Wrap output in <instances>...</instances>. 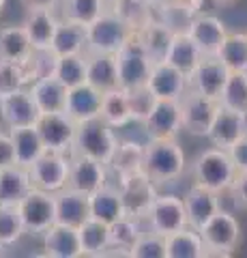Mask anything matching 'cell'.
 I'll use <instances>...</instances> for the list:
<instances>
[{"label":"cell","mask_w":247,"mask_h":258,"mask_svg":"<svg viewBox=\"0 0 247 258\" xmlns=\"http://www.w3.org/2000/svg\"><path fill=\"white\" fill-rule=\"evenodd\" d=\"M142 170L155 185H166L179 181L185 172V151L177 138L148 140L144 147V164Z\"/></svg>","instance_id":"obj_1"},{"label":"cell","mask_w":247,"mask_h":258,"mask_svg":"<svg viewBox=\"0 0 247 258\" xmlns=\"http://www.w3.org/2000/svg\"><path fill=\"white\" fill-rule=\"evenodd\" d=\"M191 174H194L196 185H202L206 189L221 194L230 189V185H232L236 176V168L232 164V159H230L228 151L213 147V149H204L194 159Z\"/></svg>","instance_id":"obj_2"},{"label":"cell","mask_w":247,"mask_h":258,"mask_svg":"<svg viewBox=\"0 0 247 258\" xmlns=\"http://www.w3.org/2000/svg\"><path fill=\"white\" fill-rule=\"evenodd\" d=\"M118 138L114 134V127H110L103 118H91L84 123H77L75 127V138L71 151L77 155H86L101 161V164H110L114 151H116Z\"/></svg>","instance_id":"obj_3"},{"label":"cell","mask_w":247,"mask_h":258,"mask_svg":"<svg viewBox=\"0 0 247 258\" xmlns=\"http://www.w3.org/2000/svg\"><path fill=\"white\" fill-rule=\"evenodd\" d=\"M133 28L112 9L103 11L95 22L86 26V52L116 54L129 41Z\"/></svg>","instance_id":"obj_4"},{"label":"cell","mask_w":247,"mask_h":258,"mask_svg":"<svg viewBox=\"0 0 247 258\" xmlns=\"http://www.w3.org/2000/svg\"><path fill=\"white\" fill-rule=\"evenodd\" d=\"M116 64H118V86L125 88V91H131V88L144 86L148 82L155 60L148 56L140 37L133 32L129 41L116 52Z\"/></svg>","instance_id":"obj_5"},{"label":"cell","mask_w":247,"mask_h":258,"mask_svg":"<svg viewBox=\"0 0 247 258\" xmlns=\"http://www.w3.org/2000/svg\"><path fill=\"white\" fill-rule=\"evenodd\" d=\"M198 232L204 241L206 256H230L241 243V224L232 213L224 211V209H219L202 228H198Z\"/></svg>","instance_id":"obj_6"},{"label":"cell","mask_w":247,"mask_h":258,"mask_svg":"<svg viewBox=\"0 0 247 258\" xmlns=\"http://www.w3.org/2000/svg\"><path fill=\"white\" fill-rule=\"evenodd\" d=\"M144 220L148 224V230L157 232L161 237H168L172 232L189 226L185 203H183V198L174 196V194H157L148 207Z\"/></svg>","instance_id":"obj_7"},{"label":"cell","mask_w":247,"mask_h":258,"mask_svg":"<svg viewBox=\"0 0 247 258\" xmlns=\"http://www.w3.org/2000/svg\"><path fill=\"white\" fill-rule=\"evenodd\" d=\"M18 209H20L26 232H30V235H43L56 222V194L33 187L18 203Z\"/></svg>","instance_id":"obj_8"},{"label":"cell","mask_w":247,"mask_h":258,"mask_svg":"<svg viewBox=\"0 0 247 258\" xmlns=\"http://www.w3.org/2000/svg\"><path fill=\"white\" fill-rule=\"evenodd\" d=\"M69 161L71 157H67V153L43 151L41 157L28 168L33 187L50 194H58L60 189H65L69 181Z\"/></svg>","instance_id":"obj_9"},{"label":"cell","mask_w":247,"mask_h":258,"mask_svg":"<svg viewBox=\"0 0 247 258\" xmlns=\"http://www.w3.org/2000/svg\"><path fill=\"white\" fill-rule=\"evenodd\" d=\"M179 103H181L183 129L191 136H206L209 134L213 118L219 110V101L187 88L185 95L179 99Z\"/></svg>","instance_id":"obj_10"},{"label":"cell","mask_w":247,"mask_h":258,"mask_svg":"<svg viewBox=\"0 0 247 258\" xmlns=\"http://www.w3.org/2000/svg\"><path fill=\"white\" fill-rule=\"evenodd\" d=\"M35 127H37L39 136H41L45 151L67 153V151H71V147H73L77 123H75V120H71L65 112L39 114Z\"/></svg>","instance_id":"obj_11"},{"label":"cell","mask_w":247,"mask_h":258,"mask_svg":"<svg viewBox=\"0 0 247 258\" xmlns=\"http://www.w3.org/2000/svg\"><path fill=\"white\" fill-rule=\"evenodd\" d=\"M118 189H121V196L125 203V213L142 222L150 203H153V198L157 196V185L148 179V174L144 170H140L121 179V187Z\"/></svg>","instance_id":"obj_12"},{"label":"cell","mask_w":247,"mask_h":258,"mask_svg":"<svg viewBox=\"0 0 247 258\" xmlns=\"http://www.w3.org/2000/svg\"><path fill=\"white\" fill-rule=\"evenodd\" d=\"M142 127L150 140H168L177 138L183 129L181 103L172 99H157L150 114L142 120Z\"/></svg>","instance_id":"obj_13"},{"label":"cell","mask_w":247,"mask_h":258,"mask_svg":"<svg viewBox=\"0 0 247 258\" xmlns=\"http://www.w3.org/2000/svg\"><path fill=\"white\" fill-rule=\"evenodd\" d=\"M228 74L230 71L219 60V56H202L200 62L194 67V71L187 76V86L191 91L219 101L221 88L226 84Z\"/></svg>","instance_id":"obj_14"},{"label":"cell","mask_w":247,"mask_h":258,"mask_svg":"<svg viewBox=\"0 0 247 258\" xmlns=\"http://www.w3.org/2000/svg\"><path fill=\"white\" fill-rule=\"evenodd\" d=\"M185 30H187V35L194 39V43L198 45V50L202 52V56H217L219 47L228 35L226 24L211 13H196L194 18L187 22Z\"/></svg>","instance_id":"obj_15"},{"label":"cell","mask_w":247,"mask_h":258,"mask_svg":"<svg viewBox=\"0 0 247 258\" xmlns=\"http://www.w3.org/2000/svg\"><path fill=\"white\" fill-rule=\"evenodd\" d=\"M108 183V166L101 161L86 157V155H75L69 161V181L67 187L77 189L82 194H95Z\"/></svg>","instance_id":"obj_16"},{"label":"cell","mask_w":247,"mask_h":258,"mask_svg":"<svg viewBox=\"0 0 247 258\" xmlns=\"http://www.w3.org/2000/svg\"><path fill=\"white\" fill-rule=\"evenodd\" d=\"M39 114L41 112H39L28 88H22V91L0 97V118H3L7 129L35 125Z\"/></svg>","instance_id":"obj_17"},{"label":"cell","mask_w":247,"mask_h":258,"mask_svg":"<svg viewBox=\"0 0 247 258\" xmlns=\"http://www.w3.org/2000/svg\"><path fill=\"white\" fill-rule=\"evenodd\" d=\"M146 86L157 99H172V101H179L189 88L187 76L166 60H159L153 64Z\"/></svg>","instance_id":"obj_18"},{"label":"cell","mask_w":247,"mask_h":258,"mask_svg":"<svg viewBox=\"0 0 247 258\" xmlns=\"http://www.w3.org/2000/svg\"><path fill=\"white\" fill-rule=\"evenodd\" d=\"M183 203H185V211H187V224L196 230L202 228V226L221 209L219 194L213 191V189H206L202 185H196V183L187 189Z\"/></svg>","instance_id":"obj_19"},{"label":"cell","mask_w":247,"mask_h":258,"mask_svg":"<svg viewBox=\"0 0 247 258\" xmlns=\"http://www.w3.org/2000/svg\"><path fill=\"white\" fill-rule=\"evenodd\" d=\"M101 99L103 93L97 91L89 82L73 86L67 91V103H65V114L75 120V123H84V120L97 118L101 112Z\"/></svg>","instance_id":"obj_20"},{"label":"cell","mask_w":247,"mask_h":258,"mask_svg":"<svg viewBox=\"0 0 247 258\" xmlns=\"http://www.w3.org/2000/svg\"><path fill=\"white\" fill-rule=\"evenodd\" d=\"M245 136V123H243V112L228 110L219 103V110L213 118V125L206 134V138L211 140L213 147L228 151L232 144Z\"/></svg>","instance_id":"obj_21"},{"label":"cell","mask_w":247,"mask_h":258,"mask_svg":"<svg viewBox=\"0 0 247 258\" xmlns=\"http://www.w3.org/2000/svg\"><path fill=\"white\" fill-rule=\"evenodd\" d=\"M43 249L45 256L52 258H79L82 256V247H79L77 228L69 224L54 222L43 232Z\"/></svg>","instance_id":"obj_22"},{"label":"cell","mask_w":247,"mask_h":258,"mask_svg":"<svg viewBox=\"0 0 247 258\" xmlns=\"http://www.w3.org/2000/svg\"><path fill=\"white\" fill-rule=\"evenodd\" d=\"M58 22L60 20L54 15V9H26V18H24L22 26L30 39L33 50H50Z\"/></svg>","instance_id":"obj_23"},{"label":"cell","mask_w":247,"mask_h":258,"mask_svg":"<svg viewBox=\"0 0 247 258\" xmlns=\"http://www.w3.org/2000/svg\"><path fill=\"white\" fill-rule=\"evenodd\" d=\"M86 54V82L101 93H108L118 86V64L116 54Z\"/></svg>","instance_id":"obj_24"},{"label":"cell","mask_w":247,"mask_h":258,"mask_svg":"<svg viewBox=\"0 0 247 258\" xmlns=\"http://www.w3.org/2000/svg\"><path fill=\"white\" fill-rule=\"evenodd\" d=\"M30 95L37 103V108L41 114H50V112H65V103H67V91L69 88L58 82L52 74L43 76L35 80L33 84L28 86Z\"/></svg>","instance_id":"obj_25"},{"label":"cell","mask_w":247,"mask_h":258,"mask_svg":"<svg viewBox=\"0 0 247 258\" xmlns=\"http://www.w3.org/2000/svg\"><path fill=\"white\" fill-rule=\"evenodd\" d=\"M91 217L89 194L65 187L56 194V222L69 226H82Z\"/></svg>","instance_id":"obj_26"},{"label":"cell","mask_w":247,"mask_h":258,"mask_svg":"<svg viewBox=\"0 0 247 258\" xmlns=\"http://www.w3.org/2000/svg\"><path fill=\"white\" fill-rule=\"evenodd\" d=\"M89 203H91V217H95V220H99L108 226L116 220H121L123 215H127L121 189L112 187V185H108V183L103 185L101 189L91 194Z\"/></svg>","instance_id":"obj_27"},{"label":"cell","mask_w":247,"mask_h":258,"mask_svg":"<svg viewBox=\"0 0 247 258\" xmlns=\"http://www.w3.org/2000/svg\"><path fill=\"white\" fill-rule=\"evenodd\" d=\"M9 136L13 140L15 161H18L20 166H24V168H30L39 157H41V153L45 151L43 140H41V136H39L35 125L9 129Z\"/></svg>","instance_id":"obj_28"},{"label":"cell","mask_w":247,"mask_h":258,"mask_svg":"<svg viewBox=\"0 0 247 258\" xmlns=\"http://www.w3.org/2000/svg\"><path fill=\"white\" fill-rule=\"evenodd\" d=\"M50 52L56 56H67V54H84L86 52V26L69 20H60L56 32H54Z\"/></svg>","instance_id":"obj_29"},{"label":"cell","mask_w":247,"mask_h":258,"mask_svg":"<svg viewBox=\"0 0 247 258\" xmlns=\"http://www.w3.org/2000/svg\"><path fill=\"white\" fill-rule=\"evenodd\" d=\"M135 35L140 37V41L146 47L150 58H153L155 62H159V60L166 58V54H168V50H170L174 28L168 26L163 20H150L140 30H135Z\"/></svg>","instance_id":"obj_30"},{"label":"cell","mask_w":247,"mask_h":258,"mask_svg":"<svg viewBox=\"0 0 247 258\" xmlns=\"http://www.w3.org/2000/svg\"><path fill=\"white\" fill-rule=\"evenodd\" d=\"M202 58V52L198 50V45L194 43V39L187 35V30H174L170 50L166 54V62H170L172 67H177L185 76H189L194 67Z\"/></svg>","instance_id":"obj_31"},{"label":"cell","mask_w":247,"mask_h":258,"mask_svg":"<svg viewBox=\"0 0 247 258\" xmlns=\"http://www.w3.org/2000/svg\"><path fill=\"white\" fill-rule=\"evenodd\" d=\"M30 189H33V181H30L28 168L20 164L0 168V205L3 203L18 205Z\"/></svg>","instance_id":"obj_32"},{"label":"cell","mask_w":247,"mask_h":258,"mask_svg":"<svg viewBox=\"0 0 247 258\" xmlns=\"http://www.w3.org/2000/svg\"><path fill=\"white\" fill-rule=\"evenodd\" d=\"M206 247L200 232L185 226L166 237V258H204Z\"/></svg>","instance_id":"obj_33"},{"label":"cell","mask_w":247,"mask_h":258,"mask_svg":"<svg viewBox=\"0 0 247 258\" xmlns=\"http://www.w3.org/2000/svg\"><path fill=\"white\" fill-rule=\"evenodd\" d=\"M99 118H103L110 127H114V129L133 123L131 110H129V99H127L125 88L116 86V88H112V91L103 93Z\"/></svg>","instance_id":"obj_34"},{"label":"cell","mask_w":247,"mask_h":258,"mask_svg":"<svg viewBox=\"0 0 247 258\" xmlns=\"http://www.w3.org/2000/svg\"><path fill=\"white\" fill-rule=\"evenodd\" d=\"M82 256H103L110 249V226L95 217H89L82 226H77Z\"/></svg>","instance_id":"obj_35"},{"label":"cell","mask_w":247,"mask_h":258,"mask_svg":"<svg viewBox=\"0 0 247 258\" xmlns=\"http://www.w3.org/2000/svg\"><path fill=\"white\" fill-rule=\"evenodd\" d=\"M142 164H144V147L131 140H118L116 151L112 159H110L108 168H112L118 174V179H125L129 174L140 172Z\"/></svg>","instance_id":"obj_36"},{"label":"cell","mask_w":247,"mask_h":258,"mask_svg":"<svg viewBox=\"0 0 247 258\" xmlns=\"http://www.w3.org/2000/svg\"><path fill=\"white\" fill-rule=\"evenodd\" d=\"M33 45L24 26H5L0 28V60L22 62L33 54Z\"/></svg>","instance_id":"obj_37"},{"label":"cell","mask_w":247,"mask_h":258,"mask_svg":"<svg viewBox=\"0 0 247 258\" xmlns=\"http://www.w3.org/2000/svg\"><path fill=\"white\" fill-rule=\"evenodd\" d=\"M217 56L228 71L247 74V32H228Z\"/></svg>","instance_id":"obj_38"},{"label":"cell","mask_w":247,"mask_h":258,"mask_svg":"<svg viewBox=\"0 0 247 258\" xmlns=\"http://www.w3.org/2000/svg\"><path fill=\"white\" fill-rule=\"evenodd\" d=\"M58 5L62 20L82 24V26H89L103 11H108L106 0H60Z\"/></svg>","instance_id":"obj_39"},{"label":"cell","mask_w":247,"mask_h":258,"mask_svg":"<svg viewBox=\"0 0 247 258\" xmlns=\"http://www.w3.org/2000/svg\"><path fill=\"white\" fill-rule=\"evenodd\" d=\"M52 76L67 88H73L86 82V54H67L58 56L54 62Z\"/></svg>","instance_id":"obj_40"},{"label":"cell","mask_w":247,"mask_h":258,"mask_svg":"<svg viewBox=\"0 0 247 258\" xmlns=\"http://www.w3.org/2000/svg\"><path fill=\"white\" fill-rule=\"evenodd\" d=\"M142 235L140 220H135L131 215H123L121 220L110 224V247L118 249V254L129 256V249Z\"/></svg>","instance_id":"obj_41"},{"label":"cell","mask_w":247,"mask_h":258,"mask_svg":"<svg viewBox=\"0 0 247 258\" xmlns=\"http://www.w3.org/2000/svg\"><path fill=\"white\" fill-rule=\"evenodd\" d=\"M219 103L228 110H234V112L247 110V74L230 71L226 84L221 88Z\"/></svg>","instance_id":"obj_42"},{"label":"cell","mask_w":247,"mask_h":258,"mask_svg":"<svg viewBox=\"0 0 247 258\" xmlns=\"http://www.w3.org/2000/svg\"><path fill=\"white\" fill-rule=\"evenodd\" d=\"M24 232H26V228H24L18 205L3 203L0 205V245H15L24 237Z\"/></svg>","instance_id":"obj_43"},{"label":"cell","mask_w":247,"mask_h":258,"mask_svg":"<svg viewBox=\"0 0 247 258\" xmlns=\"http://www.w3.org/2000/svg\"><path fill=\"white\" fill-rule=\"evenodd\" d=\"M131 258H166V237L157 232H142L129 249Z\"/></svg>","instance_id":"obj_44"},{"label":"cell","mask_w":247,"mask_h":258,"mask_svg":"<svg viewBox=\"0 0 247 258\" xmlns=\"http://www.w3.org/2000/svg\"><path fill=\"white\" fill-rule=\"evenodd\" d=\"M127 99H129V110H131V118L135 123H142L153 110L157 97L150 93V88L144 86H138V88H131L127 91Z\"/></svg>","instance_id":"obj_45"},{"label":"cell","mask_w":247,"mask_h":258,"mask_svg":"<svg viewBox=\"0 0 247 258\" xmlns=\"http://www.w3.org/2000/svg\"><path fill=\"white\" fill-rule=\"evenodd\" d=\"M228 153H230V159H232L236 172H247V134L241 136V138L228 149Z\"/></svg>","instance_id":"obj_46"},{"label":"cell","mask_w":247,"mask_h":258,"mask_svg":"<svg viewBox=\"0 0 247 258\" xmlns=\"http://www.w3.org/2000/svg\"><path fill=\"white\" fill-rule=\"evenodd\" d=\"M230 191H232L234 205L247 211V172H236L232 185H230Z\"/></svg>","instance_id":"obj_47"},{"label":"cell","mask_w":247,"mask_h":258,"mask_svg":"<svg viewBox=\"0 0 247 258\" xmlns=\"http://www.w3.org/2000/svg\"><path fill=\"white\" fill-rule=\"evenodd\" d=\"M15 161V149H13V140L9 132H0V168L13 166Z\"/></svg>","instance_id":"obj_48"},{"label":"cell","mask_w":247,"mask_h":258,"mask_svg":"<svg viewBox=\"0 0 247 258\" xmlns=\"http://www.w3.org/2000/svg\"><path fill=\"white\" fill-rule=\"evenodd\" d=\"M24 9H54L60 0H20Z\"/></svg>","instance_id":"obj_49"},{"label":"cell","mask_w":247,"mask_h":258,"mask_svg":"<svg viewBox=\"0 0 247 258\" xmlns=\"http://www.w3.org/2000/svg\"><path fill=\"white\" fill-rule=\"evenodd\" d=\"M146 5H150L153 9H168V7L177 5V0H144Z\"/></svg>","instance_id":"obj_50"},{"label":"cell","mask_w":247,"mask_h":258,"mask_svg":"<svg viewBox=\"0 0 247 258\" xmlns=\"http://www.w3.org/2000/svg\"><path fill=\"white\" fill-rule=\"evenodd\" d=\"M215 5H219V7H228V5H232L234 0H213Z\"/></svg>","instance_id":"obj_51"},{"label":"cell","mask_w":247,"mask_h":258,"mask_svg":"<svg viewBox=\"0 0 247 258\" xmlns=\"http://www.w3.org/2000/svg\"><path fill=\"white\" fill-rule=\"evenodd\" d=\"M118 3H121V0H106V5H108V9H110V7H114V5H118Z\"/></svg>","instance_id":"obj_52"},{"label":"cell","mask_w":247,"mask_h":258,"mask_svg":"<svg viewBox=\"0 0 247 258\" xmlns=\"http://www.w3.org/2000/svg\"><path fill=\"white\" fill-rule=\"evenodd\" d=\"M243 123H245V134H247V110L243 112Z\"/></svg>","instance_id":"obj_53"},{"label":"cell","mask_w":247,"mask_h":258,"mask_svg":"<svg viewBox=\"0 0 247 258\" xmlns=\"http://www.w3.org/2000/svg\"><path fill=\"white\" fill-rule=\"evenodd\" d=\"M5 7H7V0H0V13L5 11Z\"/></svg>","instance_id":"obj_54"},{"label":"cell","mask_w":247,"mask_h":258,"mask_svg":"<svg viewBox=\"0 0 247 258\" xmlns=\"http://www.w3.org/2000/svg\"><path fill=\"white\" fill-rule=\"evenodd\" d=\"M0 249H3V245H0Z\"/></svg>","instance_id":"obj_55"}]
</instances>
